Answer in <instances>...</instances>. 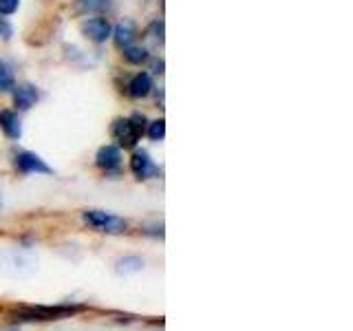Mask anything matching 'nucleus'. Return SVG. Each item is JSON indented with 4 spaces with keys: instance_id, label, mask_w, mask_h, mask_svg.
<instances>
[{
    "instance_id": "f257e3e1",
    "label": "nucleus",
    "mask_w": 353,
    "mask_h": 331,
    "mask_svg": "<svg viewBox=\"0 0 353 331\" xmlns=\"http://www.w3.org/2000/svg\"><path fill=\"white\" fill-rule=\"evenodd\" d=\"M80 305H38V307H18L9 314L14 323H47V320H62L80 314Z\"/></svg>"
},
{
    "instance_id": "f03ea898",
    "label": "nucleus",
    "mask_w": 353,
    "mask_h": 331,
    "mask_svg": "<svg viewBox=\"0 0 353 331\" xmlns=\"http://www.w3.org/2000/svg\"><path fill=\"white\" fill-rule=\"evenodd\" d=\"M82 219L91 228H95L97 232H106V234H121V232L128 230L126 219L104 212V210H86V212L82 214Z\"/></svg>"
},
{
    "instance_id": "7ed1b4c3",
    "label": "nucleus",
    "mask_w": 353,
    "mask_h": 331,
    "mask_svg": "<svg viewBox=\"0 0 353 331\" xmlns=\"http://www.w3.org/2000/svg\"><path fill=\"white\" fill-rule=\"evenodd\" d=\"M113 137L121 148H135L137 141H139V132L135 126H132L130 119H115Z\"/></svg>"
},
{
    "instance_id": "20e7f679",
    "label": "nucleus",
    "mask_w": 353,
    "mask_h": 331,
    "mask_svg": "<svg viewBox=\"0 0 353 331\" xmlns=\"http://www.w3.org/2000/svg\"><path fill=\"white\" fill-rule=\"evenodd\" d=\"M14 166L20 170V172H40V174H51L53 170L49 168L47 163H44L42 157H38L36 152H18L16 159H14Z\"/></svg>"
},
{
    "instance_id": "39448f33",
    "label": "nucleus",
    "mask_w": 353,
    "mask_h": 331,
    "mask_svg": "<svg viewBox=\"0 0 353 331\" xmlns=\"http://www.w3.org/2000/svg\"><path fill=\"white\" fill-rule=\"evenodd\" d=\"M130 170L137 179H150L152 174H157V166L152 163L150 154L146 150H135L130 157Z\"/></svg>"
},
{
    "instance_id": "423d86ee",
    "label": "nucleus",
    "mask_w": 353,
    "mask_h": 331,
    "mask_svg": "<svg viewBox=\"0 0 353 331\" xmlns=\"http://www.w3.org/2000/svg\"><path fill=\"white\" fill-rule=\"evenodd\" d=\"M110 22L106 18H91L82 22V33L93 42H106L110 38Z\"/></svg>"
},
{
    "instance_id": "0eeeda50",
    "label": "nucleus",
    "mask_w": 353,
    "mask_h": 331,
    "mask_svg": "<svg viewBox=\"0 0 353 331\" xmlns=\"http://www.w3.org/2000/svg\"><path fill=\"white\" fill-rule=\"evenodd\" d=\"M95 163L99 166L102 170L110 172V170H117L119 163H121V150L117 146H102L97 150V157Z\"/></svg>"
},
{
    "instance_id": "6e6552de",
    "label": "nucleus",
    "mask_w": 353,
    "mask_h": 331,
    "mask_svg": "<svg viewBox=\"0 0 353 331\" xmlns=\"http://www.w3.org/2000/svg\"><path fill=\"white\" fill-rule=\"evenodd\" d=\"M115 44L119 49H128L132 47V42H135L137 38V29H135V22L132 20H124V22H119V25L115 27Z\"/></svg>"
},
{
    "instance_id": "1a4fd4ad",
    "label": "nucleus",
    "mask_w": 353,
    "mask_h": 331,
    "mask_svg": "<svg viewBox=\"0 0 353 331\" xmlns=\"http://www.w3.org/2000/svg\"><path fill=\"white\" fill-rule=\"evenodd\" d=\"M38 88L31 84H22L14 91V104L18 106V110H29L33 104L38 102Z\"/></svg>"
},
{
    "instance_id": "9d476101",
    "label": "nucleus",
    "mask_w": 353,
    "mask_h": 331,
    "mask_svg": "<svg viewBox=\"0 0 353 331\" xmlns=\"http://www.w3.org/2000/svg\"><path fill=\"white\" fill-rule=\"evenodd\" d=\"M0 128L9 139H20L22 135V124L14 110H0Z\"/></svg>"
},
{
    "instance_id": "9b49d317",
    "label": "nucleus",
    "mask_w": 353,
    "mask_h": 331,
    "mask_svg": "<svg viewBox=\"0 0 353 331\" xmlns=\"http://www.w3.org/2000/svg\"><path fill=\"white\" fill-rule=\"evenodd\" d=\"M150 91H152V77L148 73H137L128 84V93H130V97H135V99L146 97Z\"/></svg>"
},
{
    "instance_id": "f8f14e48",
    "label": "nucleus",
    "mask_w": 353,
    "mask_h": 331,
    "mask_svg": "<svg viewBox=\"0 0 353 331\" xmlns=\"http://www.w3.org/2000/svg\"><path fill=\"white\" fill-rule=\"evenodd\" d=\"M11 88H16V77H14V71H11V66L0 62V93L5 91H11Z\"/></svg>"
},
{
    "instance_id": "ddd939ff",
    "label": "nucleus",
    "mask_w": 353,
    "mask_h": 331,
    "mask_svg": "<svg viewBox=\"0 0 353 331\" xmlns=\"http://www.w3.org/2000/svg\"><path fill=\"white\" fill-rule=\"evenodd\" d=\"M141 268H143V261L139 257H124L117 261V272H121V274L139 272Z\"/></svg>"
},
{
    "instance_id": "4468645a",
    "label": "nucleus",
    "mask_w": 353,
    "mask_h": 331,
    "mask_svg": "<svg viewBox=\"0 0 353 331\" xmlns=\"http://www.w3.org/2000/svg\"><path fill=\"white\" fill-rule=\"evenodd\" d=\"M124 58L130 64H141L148 60V51L143 47H128V49H124Z\"/></svg>"
},
{
    "instance_id": "2eb2a0df",
    "label": "nucleus",
    "mask_w": 353,
    "mask_h": 331,
    "mask_svg": "<svg viewBox=\"0 0 353 331\" xmlns=\"http://www.w3.org/2000/svg\"><path fill=\"white\" fill-rule=\"evenodd\" d=\"M146 38L152 44H163V22L161 20H154L152 25L146 29Z\"/></svg>"
},
{
    "instance_id": "dca6fc26",
    "label": "nucleus",
    "mask_w": 353,
    "mask_h": 331,
    "mask_svg": "<svg viewBox=\"0 0 353 331\" xmlns=\"http://www.w3.org/2000/svg\"><path fill=\"white\" fill-rule=\"evenodd\" d=\"M77 7L82 11H104L110 7V0H77Z\"/></svg>"
},
{
    "instance_id": "f3484780",
    "label": "nucleus",
    "mask_w": 353,
    "mask_h": 331,
    "mask_svg": "<svg viewBox=\"0 0 353 331\" xmlns=\"http://www.w3.org/2000/svg\"><path fill=\"white\" fill-rule=\"evenodd\" d=\"M148 137L152 141H161L165 137V121L163 119H154L152 124L148 126Z\"/></svg>"
},
{
    "instance_id": "a211bd4d",
    "label": "nucleus",
    "mask_w": 353,
    "mask_h": 331,
    "mask_svg": "<svg viewBox=\"0 0 353 331\" xmlns=\"http://www.w3.org/2000/svg\"><path fill=\"white\" fill-rule=\"evenodd\" d=\"M20 0H0V16H11L18 9Z\"/></svg>"
},
{
    "instance_id": "6ab92c4d",
    "label": "nucleus",
    "mask_w": 353,
    "mask_h": 331,
    "mask_svg": "<svg viewBox=\"0 0 353 331\" xmlns=\"http://www.w3.org/2000/svg\"><path fill=\"white\" fill-rule=\"evenodd\" d=\"M130 121H132V126H135V128H137V132H139V135H141V132H143V128H146V117H143V115H139V113H135V115L130 117Z\"/></svg>"
},
{
    "instance_id": "aec40b11",
    "label": "nucleus",
    "mask_w": 353,
    "mask_h": 331,
    "mask_svg": "<svg viewBox=\"0 0 353 331\" xmlns=\"http://www.w3.org/2000/svg\"><path fill=\"white\" fill-rule=\"evenodd\" d=\"M9 36H11V25L5 18H0V38H9Z\"/></svg>"
}]
</instances>
